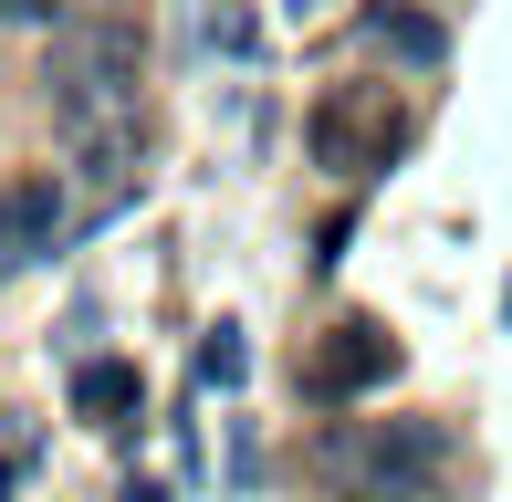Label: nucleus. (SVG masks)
Here are the masks:
<instances>
[{
  "label": "nucleus",
  "mask_w": 512,
  "mask_h": 502,
  "mask_svg": "<svg viewBox=\"0 0 512 502\" xmlns=\"http://www.w3.org/2000/svg\"><path fill=\"white\" fill-rule=\"evenodd\" d=\"M53 116L63 136H95V126H126L136 116V84H147V32L136 21H74L53 42Z\"/></svg>",
  "instance_id": "obj_1"
},
{
  "label": "nucleus",
  "mask_w": 512,
  "mask_h": 502,
  "mask_svg": "<svg viewBox=\"0 0 512 502\" xmlns=\"http://www.w3.org/2000/svg\"><path fill=\"white\" fill-rule=\"evenodd\" d=\"M324 471L356 502H429V482L450 471V429L439 419H356L324 429Z\"/></svg>",
  "instance_id": "obj_2"
},
{
  "label": "nucleus",
  "mask_w": 512,
  "mask_h": 502,
  "mask_svg": "<svg viewBox=\"0 0 512 502\" xmlns=\"http://www.w3.org/2000/svg\"><path fill=\"white\" fill-rule=\"evenodd\" d=\"M63 231H74V168L0 178V272H32L42 251H63Z\"/></svg>",
  "instance_id": "obj_3"
},
{
  "label": "nucleus",
  "mask_w": 512,
  "mask_h": 502,
  "mask_svg": "<svg viewBox=\"0 0 512 502\" xmlns=\"http://www.w3.org/2000/svg\"><path fill=\"white\" fill-rule=\"evenodd\" d=\"M398 377V346H387V325H335L314 346V367H304V387L314 398H366V387H387Z\"/></svg>",
  "instance_id": "obj_4"
},
{
  "label": "nucleus",
  "mask_w": 512,
  "mask_h": 502,
  "mask_svg": "<svg viewBox=\"0 0 512 502\" xmlns=\"http://www.w3.org/2000/svg\"><path fill=\"white\" fill-rule=\"evenodd\" d=\"M366 42H377L387 63H408V74H439V63H450V32H439L429 11H408V0H366Z\"/></svg>",
  "instance_id": "obj_5"
},
{
  "label": "nucleus",
  "mask_w": 512,
  "mask_h": 502,
  "mask_svg": "<svg viewBox=\"0 0 512 502\" xmlns=\"http://www.w3.org/2000/svg\"><path fill=\"white\" fill-rule=\"evenodd\" d=\"M147 398V377L126 367V356H95V367H74V419H95V429H126V408Z\"/></svg>",
  "instance_id": "obj_6"
},
{
  "label": "nucleus",
  "mask_w": 512,
  "mask_h": 502,
  "mask_svg": "<svg viewBox=\"0 0 512 502\" xmlns=\"http://www.w3.org/2000/svg\"><path fill=\"white\" fill-rule=\"evenodd\" d=\"M241 377H251L241 325H209V335H199V387H241Z\"/></svg>",
  "instance_id": "obj_7"
},
{
  "label": "nucleus",
  "mask_w": 512,
  "mask_h": 502,
  "mask_svg": "<svg viewBox=\"0 0 512 502\" xmlns=\"http://www.w3.org/2000/svg\"><path fill=\"white\" fill-rule=\"evenodd\" d=\"M209 53H230V63H251V53H262V21H251L241 0H209Z\"/></svg>",
  "instance_id": "obj_8"
},
{
  "label": "nucleus",
  "mask_w": 512,
  "mask_h": 502,
  "mask_svg": "<svg viewBox=\"0 0 512 502\" xmlns=\"http://www.w3.org/2000/svg\"><path fill=\"white\" fill-rule=\"evenodd\" d=\"M0 21H21V32H42V21H63V0H0Z\"/></svg>",
  "instance_id": "obj_9"
},
{
  "label": "nucleus",
  "mask_w": 512,
  "mask_h": 502,
  "mask_svg": "<svg viewBox=\"0 0 512 502\" xmlns=\"http://www.w3.org/2000/svg\"><path fill=\"white\" fill-rule=\"evenodd\" d=\"M21 471H32V461H21V450H0V502L21 492Z\"/></svg>",
  "instance_id": "obj_10"
},
{
  "label": "nucleus",
  "mask_w": 512,
  "mask_h": 502,
  "mask_svg": "<svg viewBox=\"0 0 512 502\" xmlns=\"http://www.w3.org/2000/svg\"><path fill=\"white\" fill-rule=\"evenodd\" d=\"M115 502H168V482H126V492H115Z\"/></svg>",
  "instance_id": "obj_11"
}]
</instances>
